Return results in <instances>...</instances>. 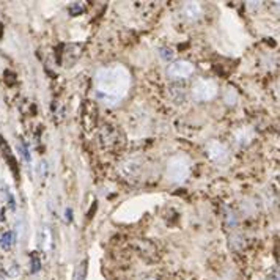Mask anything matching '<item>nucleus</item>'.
<instances>
[{
  "label": "nucleus",
  "instance_id": "1",
  "mask_svg": "<svg viewBox=\"0 0 280 280\" xmlns=\"http://www.w3.org/2000/svg\"><path fill=\"white\" fill-rule=\"evenodd\" d=\"M95 82L98 100L107 105H113L126 96L131 77L125 66L113 65L98 71Z\"/></svg>",
  "mask_w": 280,
  "mask_h": 280
},
{
  "label": "nucleus",
  "instance_id": "2",
  "mask_svg": "<svg viewBox=\"0 0 280 280\" xmlns=\"http://www.w3.org/2000/svg\"><path fill=\"white\" fill-rule=\"evenodd\" d=\"M219 87L213 79H199L192 87V96L195 101L206 102L217 96Z\"/></svg>",
  "mask_w": 280,
  "mask_h": 280
},
{
  "label": "nucleus",
  "instance_id": "3",
  "mask_svg": "<svg viewBox=\"0 0 280 280\" xmlns=\"http://www.w3.org/2000/svg\"><path fill=\"white\" fill-rule=\"evenodd\" d=\"M189 170H191V164H189L186 156H175L167 164V175L172 181H177V183H183L189 177Z\"/></svg>",
  "mask_w": 280,
  "mask_h": 280
},
{
  "label": "nucleus",
  "instance_id": "4",
  "mask_svg": "<svg viewBox=\"0 0 280 280\" xmlns=\"http://www.w3.org/2000/svg\"><path fill=\"white\" fill-rule=\"evenodd\" d=\"M194 65L191 62H186V60H179V62H173L169 70H167V74L170 79H187L191 77L192 73H194Z\"/></svg>",
  "mask_w": 280,
  "mask_h": 280
},
{
  "label": "nucleus",
  "instance_id": "5",
  "mask_svg": "<svg viewBox=\"0 0 280 280\" xmlns=\"http://www.w3.org/2000/svg\"><path fill=\"white\" fill-rule=\"evenodd\" d=\"M206 153L211 161H214V162H225L227 157H229V150H227L222 143L214 142V140L209 142L206 145Z\"/></svg>",
  "mask_w": 280,
  "mask_h": 280
},
{
  "label": "nucleus",
  "instance_id": "6",
  "mask_svg": "<svg viewBox=\"0 0 280 280\" xmlns=\"http://www.w3.org/2000/svg\"><path fill=\"white\" fill-rule=\"evenodd\" d=\"M183 16L187 21H197L202 16V6L199 3L189 2L183 6Z\"/></svg>",
  "mask_w": 280,
  "mask_h": 280
},
{
  "label": "nucleus",
  "instance_id": "7",
  "mask_svg": "<svg viewBox=\"0 0 280 280\" xmlns=\"http://www.w3.org/2000/svg\"><path fill=\"white\" fill-rule=\"evenodd\" d=\"M13 243H14V231H5L2 236H0V247H2L3 251H10Z\"/></svg>",
  "mask_w": 280,
  "mask_h": 280
},
{
  "label": "nucleus",
  "instance_id": "8",
  "mask_svg": "<svg viewBox=\"0 0 280 280\" xmlns=\"http://www.w3.org/2000/svg\"><path fill=\"white\" fill-rule=\"evenodd\" d=\"M40 271H41L40 256H38L36 254H32V256H30V272H32V274H38Z\"/></svg>",
  "mask_w": 280,
  "mask_h": 280
},
{
  "label": "nucleus",
  "instance_id": "9",
  "mask_svg": "<svg viewBox=\"0 0 280 280\" xmlns=\"http://www.w3.org/2000/svg\"><path fill=\"white\" fill-rule=\"evenodd\" d=\"M52 246V238H51V230L49 227H44L43 231H41V247L48 249Z\"/></svg>",
  "mask_w": 280,
  "mask_h": 280
},
{
  "label": "nucleus",
  "instance_id": "10",
  "mask_svg": "<svg viewBox=\"0 0 280 280\" xmlns=\"http://www.w3.org/2000/svg\"><path fill=\"white\" fill-rule=\"evenodd\" d=\"M87 277V260L82 261L74 272V280H85Z\"/></svg>",
  "mask_w": 280,
  "mask_h": 280
},
{
  "label": "nucleus",
  "instance_id": "11",
  "mask_svg": "<svg viewBox=\"0 0 280 280\" xmlns=\"http://www.w3.org/2000/svg\"><path fill=\"white\" fill-rule=\"evenodd\" d=\"M19 151H21L22 157H24V161H25V162H30V159H32V156H30V150H28L27 142L22 140V142L19 143Z\"/></svg>",
  "mask_w": 280,
  "mask_h": 280
},
{
  "label": "nucleus",
  "instance_id": "12",
  "mask_svg": "<svg viewBox=\"0 0 280 280\" xmlns=\"http://www.w3.org/2000/svg\"><path fill=\"white\" fill-rule=\"evenodd\" d=\"M159 55H161L164 60H172L173 58V51H170L167 48H161V49H159Z\"/></svg>",
  "mask_w": 280,
  "mask_h": 280
},
{
  "label": "nucleus",
  "instance_id": "13",
  "mask_svg": "<svg viewBox=\"0 0 280 280\" xmlns=\"http://www.w3.org/2000/svg\"><path fill=\"white\" fill-rule=\"evenodd\" d=\"M5 195H6V200H8V206H10V209H11V211H14V209H16V200H14L13 194L8 191V189H6Z\"/></svg>",
  "mask_w": 280,
  "mask_h": 280
},
{
  "label": "nucleus",
  "instance_id": "14",
  "mask_svg": "<svg viewBox=\"0 0 280 280\" xmlns=\"http://www.w3.org/2000/svg\"><path fill=\"white\" fill-rule=\"evenodd\" d=\"M82 11H84V6H82L80 3H74L70 8V13L73 14V16H77V14H80Z\"/></svg>",
  "mask_w": 280,
  "mask_h": 280
},
{
  "label": "nucleus",
  "instance_id": "15",
  "mask_svg": "<svg viewBox=\"0 0 280 280\" xmlns=\"http://www.w3.org/2000/svg\"><path fill=\"white\" fill-rule=\"evenodd\" d=\"M40 173H41V177H43V178L48 175V164L44 162V161H43L41 165H40Z\"/></svg>",
  "mask_w": 280,
  "mask_h": 280
},
{
  "label": "nucleus",
  "instance_id": "16",
  "mask_svg": "<svg viewBox=\"0 0 280 280\" xmlns=\"http://www.w3.org/2000/svg\"><path fill=\"white\" fill-rule=\"evenodd\" d=\"M66 219H68V222H71V219H73V217H71V209H70V208L66 209Z\"/></svg>",
  "mask_w": 280,
  "mask_h": 280
},
{
  "label": "nucleus",
  "instance_id": "17",
  "mask_svg": "<svg viewBox=\"0 0 280 280\" xmlns=\"http://www.w3.org/2000/svg\"><path fill=\"white\" fill-rule=\"evenodd\" d=\"M148 280H154V279H148Z\"/></svg>",
  "mask_w": 280,
  "mask_h": 280
}]
</instances>
